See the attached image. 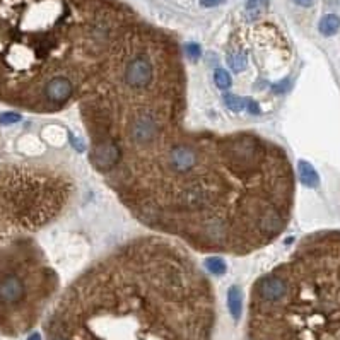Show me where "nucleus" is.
<instances>
[{
  "label": "nucleus",
  "mask_w": 340,
  "mask_h": 340,
  "mask_svg": "<svg viewBox=\"0 0 340 340\" xmlns=\"http://www.w3.org/2000/svg\"><path fill=\"white\" fill-rule=\"evenodd\" d=\"M178 50L147 31L113 41L79 96L89 162L149 229L202 253L250 255L291 221L292 166L257 132L190 127Z\"/></svg>",
  "instance_id": "obj_1"
},
{
  "label": "nucleus",
  "mask_w": 340,
  "mask_h": 340,
  "mask_svg": "<svg viewBox=\"0 0 340 340\" xmlns=\"http://www.w3.org/2000/svg\"><path fill=\"white\" fill-rule=\"evenodd\" d=\"M209 279L169 240L137 237L87 267L46 325L48 340H211Z\"/></svg>",
  "instance_id": "obj_2"
},
{
  "label": "nucleus",
  "mask_w": 340,
  "mask_h": 340,
  "mask_svg": "<svg viewBox=\"0 0 340 340\" xmlns=\"http://www.w3.org/2000/svg\"><path fill=\"white\" fill-rule=\"evenodd\" d=\"M297 178H299L301 185L308 186V188H318L320 186V176L316 173L315 166L304 159L297 162Z\"/></svg>",
  "instance_id": "obj_3"
},
{
  "label": "nucleus",
  "mask_w": 340,
  "mask_h": 340,
  "mask_svg": "<svg viewBox=\"0 0 340 340\" xmlns=\"http://www.w3.org/2000/svg\"><path fill=\"white\" fill-rule=\"evenodd\" d=\"M268 6H270V0H246V7H245L246 17H248L250 21L258 19V17H262L263 14L268 11Z\"/></svg>",
  "instance_id": "obj_4"
},
{
  "label": "nucleus",
  "mask_w": 340,
  "mask_h": 340,
  "mask_svg": "<svg viewBox=\"0 0 340 340\" xmlns=\"http://www.w3.org/2000/svg\"><path fill=\"white\" fill-rule=\"evenodd\" d=\"M227 306H229V311L231 315L234 316V320H240L243 299H241V289L237 286H232L229 287V291H227Z\"/></svg>",
  "instance_id": "obj_5"
},
{
  "label": "nucleus",
  "mask_w": 340,
  "mask_h": 340,
  "mask_svg": "<svg viewBox=\"0 0 340 340\" xmlns=\"http://www.w3.org/2000/svg\"><path fill=\"white\" fill-rule=\"evenodd\" d=\"M318 29L323 36H333L340 29V17L337 14H327L320 19Z\"/></svg>",
  "instance_id": "obj_6"
},
{
  "label": "nucleus",
  "mask_w": 340,
  "mask_h": 340,
  "mask_svg": "<svg viewBox=\"0 0 340 340\" xmlns=\"http://www.w3.org/2000/svg\"><path fill=\"white\" fill-rule=\"evenodd\" d=\"M203 265H206V268L211 274H214V276H222V274H224L226 270H227V265L224 262V258L219 257V255H212V257H207L206 262H203Z\"/></svg>",
  "instance_id": "obj_7"
},
{
  "label": "nucleus",
  "mask_w": 340,
  "mask_h": 340,
  "mask_svg": "<svg viewBox=\"0 0 340 340\" xmlns=\"http://www.w3.org/2000/svg\"><path fill=\"white\" fill-rule=\"evenodd\" d=\"M224 103H226L227 108L232 110V111H243L246 108L248 99H246V97H241V96H236V94L227 92V94H224Z\"/></svg>",
  "instance_id": "obj_8"
},
{
  "label": "nucleus",
  "mask_w": 340,
  "mask_h": 340,
  "mask_svg": "<svg viewBox=\"0 0 340 340\" xmlns=\"http://www.w3.org/2000/svg\"><path fill=\"white\" fill-rule=\"evenodd\" d=\"M214 82L219 89H229L232 86V79L229 76V72L224 71V69H217L216 74H214Z\"/></svg>",
  "instance_id": "obj_9"
},
{
  "label": "nucleus",
  "mask_w": 340,
  "mask_h": 340,
  "mask_svg": "<svg viewBox=\"0 0 340 340\" xmlns=\"http://www.w3.org/2000/svg\"><path fill=\"white\" fill-rule=\"evenodd\" d=\"M185 52H186V57L195 62V60H198L200 55H202V48H200V45L197 43H188L185 46Z\"/></svg>",
  "instance_id": "obj_10"
},
{
  "label": "nucleus",
  "mask_w": 340,
  "mask_h": 340,
  "mask_svg": "<svg viewBox=\"0 0 340 340\" xmlns=\"http://www.w3.org/2000/svg\"><path fill=\"white\" fill-rule=\"evenodd\" d=\"M19 118L21 116L17 113H6V115L0 116V123H16V122H19Z\"/></svg>",
  "instance_id": "obj_11"
},
{
  "label": "nucleus",
  "mask_w": 340,
  "mask_h": 340,
  "mask_svg": "<svg viewBox=\"0 0 340 340\" xmlns=\"http://www.w3.org/2000/svg\"><path fill=\"white\" fill-rule=\"evenodd\" d=\"M222 2H224V0H200V6L202 7H217V6H221Z\"/></svg>",
  "instance_id": "obj_12"
},
{
  "label": "nucleus",
  "mask_w": 340,
  "mask_h": 340,
  "mask_svg": "<svg viewBox=\"0 0 340 340\" xmlns=\"http://www.w3.org/2000/svg\"><path fill=\"white\" fill-rule=\"evenodd\" d=\"M294 2L301 7H311L315 4V0H294Z\"/></svg>",
  "instance_id": "obj_13"
}]
</instances>
